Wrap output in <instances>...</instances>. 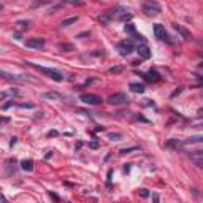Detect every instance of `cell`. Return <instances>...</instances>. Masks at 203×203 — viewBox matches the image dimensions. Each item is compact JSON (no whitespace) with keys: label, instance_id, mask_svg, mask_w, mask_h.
Masks as SVG:
<instances>
[{"label":"cell","instance_id":"13","mask_svg":"<svg viewBox=\"0 0 203 203\" xmlns=\"http://www.w3.org/2000/svg\"><path fill=\"white\" fill-rule=\"evenodd\" d=\"M21 168L26 170V172H32L34 170V162L30 159H24V160H21Z\"/></svg>","mask_w":203,"mask_h":203},{"label":"cell","instance_id":"19","mask_svg":"<svg viewBox=\"0 0 203 203\" xmlns=\"http://www.w3.org/2000/svg\"><path fill=\"white\" fill-rule=\"evenodd\" d=\"M16 26L19 29H22V30H27L29 26H30V21H19V22H16Z\"/></svg>","mask_w":203,"mask_h":203},{"label":"cell","instance_id":"6","mask_svg":"<svg viewBox=\"0 0 203 203\" xmlns=\"http://www.w3.org/2000/svg\"><path fill=\"white\" fill-rule=\"evenodd\" d=\"M116 48H118V51L122 56H129L130 53H133V49H135L132 40H129V42H127V40H125V42H121V43H118Z\"/></svg>","mask_w":203,"mask_h":203},{"label":"cell","instance_id":"18","mask_svg":"<svg viewBox=\"0 0 203 203\" xmlns=\"http://www.w3.org/2000/svg\"><path fill=\"white\" fill-rule=\"evenodd\" d=\"M78 21V16H73V18H68V19H63L62 22H60V26L62 27H67V26H70V24H75Z\"/></svg>","mask_w":203,"mask_h":203},{"label":"cell","instance_id":"12","mask_svg":"<svg viewBox=\"0 0 203 203\" xmlns=\"http://www.w3.org/2000/svg\"><path fill=\"white\" fill-rule=\"evenodd\" d=\"M136 53L140 54L143 59H149L151 57V51H149V48L146 46V45H140V46H138L136 48Z\"/></svg>","mask_w":203,"mask_h":203},{"label":"cell","instance_id":"8","mask_svg":"<svg viewBox=\"0 0 203 203\" xmlns=\"http://www.w3.org/2000/svg\"><path fill=\"white\" fill-rule=\"evenodd\" d=\"M27 48H34V49H43L45 48V40L43 38H29L26 42Z\"/></svg>","mask_w":203,"mask_h":203},{"label":"cell","instance_id":"25","mask_svg":"<svg viewBox=\"0 0 203 203\" xmlns=\"http://www.w3.org/2000/svg\"><path fill=\"white\" fill-rule=\"evenodd\" d=\"M140 195H141L143 198L149 197V192H148V189H141V190H140Z\"/></svg>","mask_w":203,"mask_h":203},{"label":"cell","instance_id":"5","mask_svg":"<svg viewBox=\"0 0 203 203\" xmlns=\"http://www.w3.org/2000/svg\"><path fill=\"white\" fill-rule=\"evenodd\" d=\"M79 102H83L86 105H100L102 99L95 94H81L79 95Z\"/></svg>","mask_w":203,"mask_h":203},{"label":"cell","instance_id":"10","mask_svg":"<svg viewBox=\"0 0 203 203\" xmlns=\"http://www.w3.org/2000/svg\"><path fill=\"white\" fill-rule=\"evenodd\" d=\"M173 27H175V30H178V32H179V34L183 35V38L184 40H192L194 37H192V34H190V32L187 30V29H186V27H183V26H179V24H173Z\"/></svg>","mask_w":203,"mask_h":203},{"label":"cell","instance_id":"35","mask_svg":"<svg viewBox=\"0 0 203 203\" xmlns=\"http://www.w3.org/2000/svg\"><path fill=\"white\" fill-rule=\"evenodd\" d=\"M6 95H8V94H5V92H3V94H0V100H2V99H5Z\"/></svg>","mask_w":203,"mask_h":203},{"label":"cell","instance_id":"4","mask_svg":"<svg viewBox=\"0 0 203 203\" xmlns=\"http://www.w3.org/2000/svg\"><path fill=\"white\" fill-rule=\"evenodd\" d=\"M154 35H156L157 40H162V42H168V43L172 42L168 34H167V30H165V27L162 26V24H154Z\"/></svg>","mask_w":203,"mask_h":203},{"label":"cell","instance_id":"9","mask_svg":"<svg viewBox=\"0 0 203 203\" xmlns=\"http://www.w3.org/2000/svg\"><path fill=\"white\" fill-rule=\"evenodd\" d=\"M190 160L198 168H201L203 167V151H194V152H190Z\"/></svg>","mask_w":203,"mask_h":203},{"label":"cell","instance_id":"11","mask_svg":"<svg viewBox=\"0 0 203 203\" xmlns=\"http://www.w3.org/2000/svg\"><path fill=\"white\" fill-rule=\"evenodd\" d=\"M140 76H144L148 81H151V83H157V81H160V79H162L159 73H157V71H154V70H151V71L148 73V75H146V73H140Z\"/></svg>","mask_w":203,"mask_h":203},{"label":"cell","instance_id":"2","mask_svg":"<svg viewBox=\"0 0 203 203\" xmlns=\"http://www.w3.org/2000/svg\"><path fill=\"white\" fill-rule=\"evenodd\" d=\"M26 63H27V65H30V67H34V68H37V70H40L42 73H45L48 78L57 81V83H60V81L63 79V76L60 75L57 70H54V68H46V67H42V65H37V63H34V62H26Z\"/></svg>","mask_w":203,"mask_h":203},{"label":"cell","instance_id":"1","mask_svg":"<svg viewBox=\"0 0 203 203\" xmlns=\"http://www.w3.org/2000/svg\"><path fill=\"white\" fill-rule=\"evenodd\" d=\"M0 79L10 81V83H37L35 78H32L30 75H14L6 70L0 68Z\"/></svg>","mask_w":203,"mask_h":203},{"label":"cell","instance_id":"3","mask_svg":"<svg viewBox=\"0 0 203 203\" xmlns=\"http://www.w3.org/2000/svg\"><path fill=\"white\" fill-rule=\"evenodd\" d=\"M129 95L124 94V92H116V94H111L108 97V103L110 105H125L129 103Z\"/></svg>","mask_w":203,"mask_h":203},{"label":"cell","instance_id":"21","mask_svg":"<svg viewBox=\"0 0 203 203\" xmlns=\"http://www.w3.org/2000/svg\"><path fill=\"white\" fill-rule=\"evenodd\" d=\"M201 140H203V138H201L200 135H198V136H190V138H187V140L184 141V144H186V143H200Z\"/></svg>","mask_w":203,"mask_h":203},{"label":"cell","instance_id":"28","mask_svg":"<svg viewBox=\"0 0 203 203\" xmlns=\"http://www.w3.org/2000/svg\"><path fill=\"white\" fill-rule=\"evenodd\" d=\"M121 19H122V21H130L132 19V14H124V16H121Z\"/></svg>","mask_w":203,"mask_h":203},{"label":"cell","instance_id":"29","mask_svg":"<svg viewBox=\"0 0 203 203\" xmlns=\"http://www.w3.org/2000/svg\"><path fill=\"white\" fill-rule=\"evenodd\" d=\"M89 146H91L92 149H97V148H99V143H97V141H92V143H89Z\"/></svg>","mask_w":203,"mask_h":203},{"label":"cell","instance_id":"15","mask_svg":"<svg viewBox=\"0 0 203 203\" xmlns=\"http://www.w3.org/2000/svg\"><path fill=\"white\" fill-rule=\"evenodd\" d=\"M130 89H132V92H135V94H143L144 92V86L140 84V83H132Z\"/></svg>","mask_w":203,"mask_h":203},{"label":"cell","instance_id":"16","mask_svg":"<svg viewBox=\"0 0 203 203\" xmlns=\"http://www.w3.org/2000/svg\"><path fill=\"white\" fill-rule=\"evenodd\" d=\"M184 146V141H178V140H170L167 143V148H175V149H179Z\"/></svg>","mask_w":203,"mask_h":203},{"label":"cell","instance_id":"32","mask_svg":"<svg viewBox=\"0 0 203 203\" xmlns=\"http://www.w3.org/2000/svg\"><path fill=\"white\" fill-rule=\"evenodd\" d=\"M0 203H8V200H6V198L2 195V194H0Z\"/></svg>","mask_w":203,"mask_h":203},{"label":"cell","instance_id":"20","mask_svg":"<svg viewBox=\"0 0 203 203\" xmlns=\"http://www.w3.org/2000/svg\"><path fill=\"white\" fill-rule=\"evenodd\" d=\"M140 148H138V146H132V148H125V149H121V156H125V154H130L132 151H138Z\"/></svg>","mask_w":203,"mask_h":203},{"label":"cell","instance_id":"23","mask_svg":"<svg viewBox=\"0 0 203 203\" xmlns=\"http://www.w3.org/2000/svg\"><path fill=\"white\" fill-rule=\"evenodd\" d=\"M124 71V67L122 65H118V67H111L110 68V73H122Z\"/></svg>","mask_w":203,"mask_h":203},{"label":"cell","instance_id":"37","mask_svg":"<svg viewBox=\"0 0 203 203\" xmlns=\"http://www.w3.org/2000/svg\"><path fill=\"white\" fill-rule=\"evenodd\" d=\"M0 10H3V5H0Z\"/></svg>","mask_w":203,"mask_h":203},{"label":"cell","instance_id":"7","mask_svg":"<svg viewBox=\"0 0 203 203\" xmlns=\"http://www.w3.org/2000/svg\"><path fill=\"white\" fill-rule=\"evenodd\" d=\"M143 11L146 14H149V16H156L160 13V5L156 3V2H146L143 5Z\"/></svg>","mask_w":203,"mask_h":203},{"label":"cell","instance_id":"17","mask_svg":"<svg viewBox=\"0 0 203 203\" xmlns=\"http://www.w3.org/2000/svg\"><path fill=\"white\" fill-rule=\"evenodd\" d=\"M43 97L45 99H51V100H60L62 99L57 92H46V94H43Z\"/></svg>","mask_w":203,"mask_h":203},{"label":"cell","instance_id":"34","mask_svg":"<svg viewBox=\"0 0 203 203\" xmlns=\"http://www.w3.org/2000/svg\"><path fill=\"white\" fill-rule=\"evenodd\" d=\"M48 135H49V136H57V132H56V130H51Z\"/></svg>","mask_w":203,"mask_h":203},{"label":"cell","instance_id":"33","mask_svg":"<svg viewBox=\"0 0 203 203\" xmlns=\"http://www.w3.org/2000/svg\"><path fill=\"white\" fill-rule=\"evenodd\" d=\"M49 195H51V197H53V198H54L56 201H59V197H57V195H56V194H54V192H51V194H49Z\"/></svg>","mask_w":203,"mask_h":203},{"label":"cell","instance_id":"26","mask_svg":"<svg viewBox=\"0 0 203 203\" xmlns=\"http://www.w3.org/2000/svg\"><path fill=\"white\" fill-rule=\"evenodd\" d=\"M135 119H136V121H141V122H149L148 119L143 118V116H140V114H136V116H135Z\"/></svg>","mask_w":203,"mask_h":203},{"label":"cell","instance_id":"14","mask_svg":"<svg viewBox=\"0 0 203 203\" xmlns=\"http://www.w3.org/2000/svg\"><path fill=\"white\" fill-rule=\"evenodd\" d=\"M57 48H59L60 51H63V53H71V51H75V46H73L71 43H59Z\"/></svg>","mask_w":203,"mask_h":203},{"label":"cell","instance_id":"36","mask_svg":"<svg viewBox=\"0 0 203 203\" xmlns=\"http://www.w3.org/2000/svg\"><path fill=\"white\" fill-rule=\"evenodd\" d=\"M13 144H16V138H13V140L10 141V146H13Z\"/></svg>","mask_w":203,"mask_h":203},{"label":"cell","instance_id":"24","mask_svg":"<svg viewBox=\"0 0 203 203\" xmlns=\"http://www.w3.org/2000/svg\"><path fill=\"white\" fill-rule=\"evenodd\" d=\"M19 108H34V103H19Z\"/></svg>","mask_w":203,"mask_h":203},{"label":"cell","instance_id":"27","mask_svg":"<svg viewBox=\"0 0 203 203\" xmlns=\"http://www.w3.org/2000/svg\"><path fill=\"white\" fill-rule=\"evenodd\" d=\"M181 92H183V87H179V89H178V91H175V92L172 94V99H175V97H176V95H179Z\"/></svg>","mask_w":203,"mask_h":203},{"label":"cell","instance_id":"22","mask_svg":"<svg viewBox=\"0 0 203 203\" xmlns=\"http://www.w3.org/2000/svg\"><path fill=\"white\" fill-rule=\"evenodd\" d=\"M108 138L113 140V141H119L121 138H122V135H121V133H108Z\"/></svg>","mask_w":203,"mask_h":203},{"label":"cell","instance_id":"30","mask_svg":"<svg viewBox=\"0 0 203 203\" xmlns=\"http://www.w3.org/2000/svg\"><path fill=\"white\" fill-rule=\"evenodd\" d=\"M10 107H14V102H10V103H6V105H3V110H8Z\"/></svg>","mask_w":203,"mask_h":203},{"label":"cell","instance_id":"31","mask_svg":"<svg viewBox=\"0 0 203 203\" xmlns=\"http://www.w3.org/2000/svg\"><path fill=\"white\" fill-rule=\"evenodd\" d=\"M152 200H154V203H159V195L157 194H152Z\"/></svg>","mask_w":203,"mask_h":203}]
</instances>
